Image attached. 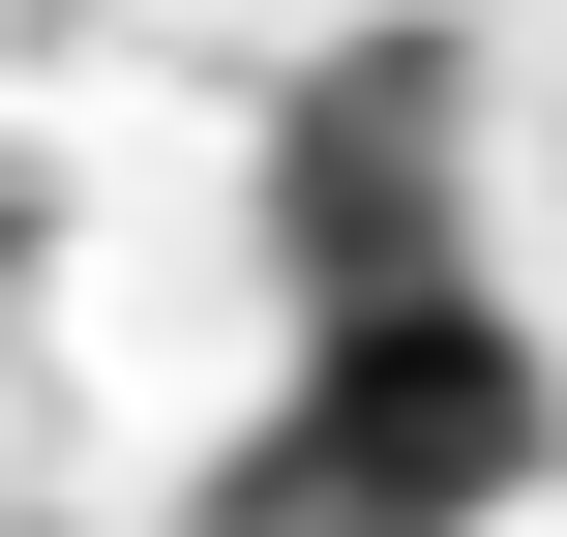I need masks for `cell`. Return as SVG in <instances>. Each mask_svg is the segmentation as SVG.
I'll return each instance as SVG.
<instances>
[{
	"label": "cell",
	"instance_id": "obj_2",
	"mask_svg": "<svg viewBox=\"0 0 567 537\" xmlns=\"http://www.w3.org/2000/svg\"><path fill=\"white\" fill-rule=\"evenodd\" d=\"M269 269H299V329L329 299H449V30H359L269 120Z\"/></svg>",
	"mask_w": 567,
	"mask_h": 537
},
{
	"label": "cell",
	"instance_id": "obj_1",
	"mask_svg": "<svg viewBox=\"0 0 567 537\" xmlns=\"http://www.w3.org/2000/svg\"><path fill=\"white\" fill-rule=\"evenodd\" d=\"M538 329L449 269V299H329L299 329V389H269V448L209 478V537H508V478H538Z\"/></svg>",
	"mask_w": 567,
	"mask_h": 537
}]
</instances>
